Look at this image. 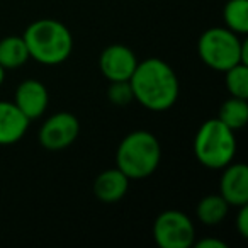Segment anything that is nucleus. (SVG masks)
<instances>
[{"label":"nucleus","mask_w":248,"mask_h":248,"mask_svg":"<svg viewBox=\"0 0 248 248\" xmlns=\"http://www.w3.org/2000/svg\"><path fill=\"white\" fill-rule=\"evenodd\" d=\"M217 119L228 128L238 131L243 129L248 123V102L247 99H238V97H230L224 100L217 112Z\"/></svg>","instance_id":"4468645a"},{"label":"nucleus","mask_w":248,"mask_h":248,"mask_svg":"<svg viewBox=\"0 0 248 248\" xmlns=\"http://www.w3.org/2000/svg\"><path fill=\"white\" fill-rule=\"evenodd\" d=\"M236 153L234 131L217 117L209 119L197 129L194 138V155L197 162L211 170H221L230 165Z\"/></svg>","instance_id":"20e7f679"},{"label":"nucleus","mask_w":248,"mask_h":248,"mask_svg":"<svg viewBox=\"0 0 248 248\" xmlns=\"http://www.w3.org/2000/svg\"><path fill=\"white\" fill-rule=\"evenodd\" d=\"M153 238L160 248H189L194 245L196 228L186 213L170 209L155 219Z\"/></svg>","instance_id":"423d86ee"},{"label":"nucleus","mask_w":248,"mask_h":248,"mask_svg":"<svg viewBox=\"0 0 248 248\" xmlns=\"http://www.w3.org/2000/svg\"><path fill=\"white\" fill-rule=\"evenodd\" d=\"M29 58L41 65H60L72 55L73 38L65 24L55 19L34 21L24 32Z\"/></svg>","instance_id":"f03ea898"},{"label":"nucleus","mask_w":248,"mask_h":248,"mask_svg":"<svg viewBox=\"0 0 248 248\" xmlns=\"http://www.w3.org/2000/svg\"><path fill=\"white\" fill-rule=\"evenodd\" d=\"M107 97L116 106H128V104H131L135 100V93H133L129 80L110 82V87L107 89Z\"/></svg>","instance_id":"a211bd4d"},{"label":"nucleus","mask_w":248,"mask_h":248,"mask_svg":"<svg viewBox=\"0 0 248 248\" xmlns=\"http://www.w3.org/2000/svg\"><path fill=\"white\" fill-rule=\"evenodd\" d=\"M48 90L39 80H24L16 90L14 104L29 121L41 117L48 107Z\"/></svg>","instance_id":"9d476101"},{"label":"nucleus","mask_w":248,"mask_h":248,"mask_svg":"<svg viewBox=\"0 0 248 248\" xmlns=\"http://www.w3.org/2000/svg\"><path fill=\"white\" fill-rule=\"evenodd\" d=\"M29 119L14 102H0V146L17 143L26 135Z\"/></svg>","instance_id":"9b49d317"},{"label":"nucleus","mask_w":248,"mask_h":248,"mask_svg":"<svg viewBox=\"0 0 248 248\" xmlns=\"http://www.w3.org/2000/svg\"><path fill=\"white\" fill-rule=\"evenodd\" d=\"M226 89L231 97L248 99V65H238L228 68L226 72Z\"/></svg>","instance_id":"f3484780"},{"label":"nucleus","mask_w":248,"mask_h":248,"mask_svg":"<svg viewBox=\"0 0 248 248\" xmlns=\"http://www.w3.org/2000/svg\"><path fill=\"white\" fill-rule=\"evenodd\" d=\"M196 248H228V245L216 238H204V240L197 241Z\"/></svg>","instance_id":"aec40b11"},{"label":"nucleus","mask_w":248,"mask_h":248,"mask_svg":"<svg viewBox=\"0 0 248 248\" xmlns=\"http://www.w3.org/2000/svg\"><path fill=\"white\" fill-rule=\"evenodd\" d=\"M236 228H238V233L241 234L243 238L248 236V207L247 204L240 206V213H238L236 217Z\"/></svg>","instance_id":"6ab92c4d"},{"label":"nucleus","mask_w":248,"mask_h":248,"mask_svg":"<svg viewBox=\"0 0 248 248\" xmlns=\"http://www.w3.org/2000/svg\"><path fill=\"white\" fill-rule=\"evenodd\" d=\"M219 182V194L230 206L248 204V167L245 163H230L224 167Z\"/></svg>","instance_id":"1a4fd4ad"},{"label":"nucleus","mask_w":248,"mask_h":248,"mask_svg":"<svg viewBox=\"0 0 248 248\" xmlns=\"http://www.w3.org/2000/svg\"><path fill=\"white\" fill-rule=\"evenodd\" d=\"M80 133V124L73 114L56 112L45 121L39 129V143L46 150L58 152L70 146Z\"/></svg>","instance_id":"0eeeda50"},{"label":"nucleus","mask_w":248,"mask_h":248,"mask_svg":"<svg viewBox=\"0 0 248 248\" xmlns=\"http://www.w3.org/2000/svg\"><path fill=\"white\" fill-rule=\"evenodd\" d=\"M129 187V179L119 169L104 170L93 182V194L102 202H117L121 201Z\"/></svg>","instance_id":"f8f14e48"},{"label":"nucleus","mask_w":248,"mask_h":248,"mask_svg":"<svg viewBox=\"0 0 248 248\" xmlns=\"http://www.w3.org/2000/svg\"><path fill=\"white\" fill-rule=\"evenodd\" d=\"M230 211V204L221 197V194H213L201 199L197 204V217L202 224L207 226H216L226 217Z\"/></svg>","instance_id":"2eb2a0df"},{"label":"nucleus","mask_w":248,"mask_h":248,"mask_svg":"<svg viewBox=\"0 0 248 248\" xmlns=\"http://www.w3.org/2000/svg\"><path fill=\"white\" fill-rule=\"evenodd\" d=\"M197 51L204 65L216 72L243 63L248 65V41H240L236 32L228 28H211L202 32Z\"/></svg>","instance_id":"39448f33"},{"label":"nucleus","mask_w":248,"mask_h":248,"mask_svg":"<svg viewBox=\"0 0 248 248\" xmlns=\"http://www.w3.org/2000/svg\"><path fill=\"white\" fill-rule=\"evenodd\" d=\"M129 83L135 100L150 110H167L179 99V78L172 66L160 58L138 62Z\"/></svg>","instance_id":"f257e3e1"},{"label":"nucleus","mask_w":248,"mask_h":248,"mask_svg":"<svg viewBox=\"0 0 248 248\" xmlns=\"http://www.w3.org/2000/svg\"><path fill=\"white\" fill-rule=\"evenodd\" d=\"M136 65H138V60H136L135 53L124 45L107 46L99 58L100 72L109 82L129 80Z\"/></svg>","instance_id":"6e6552de"},{"label":"nucleus","mask_w":248,"mask_h":248,"mask_svg":"<svg viewBox=\"0 0 248 248\" xmlns=\"http://www.w3.org/2000/svg\"><path fill=\"white\" fill-rule=\"evenodd\" d=\"M223 16L230 31L236 34L248 32V0H228Z\"/></svg>","instance_id":"dca6fc26"},{"label":"nucleus","mask_w":248,"mask_h":248,"mask_svg":"<svg viewBox=\"0 0 248 248\" xmlns=\"http://www.w3.org/2000/svg\"><path fill=\"white\" fill-rule=\"evenodd\" d=\"M162 146L155 135L148 131H133L121 141L116 153L117 169L131 179H146L160 165Z\"/></svg>","instance_id":"7ed1b4c3"},{"label":"nucleus","mask_w":248,"mask_h":248,"mask_svg":"<svg viewBox=\"0 0 248 248\" xmlns=\"http://www.w3.org/2000/svg\"><path fill=\"white\" fill-rule=\"evenodd\" d=\"M29 60V51L24 38L7 36L0 39V65L7 68H19Z\"/></svg>","instance_id":"ddd939ff"},{"label":"nucleus","mask_w":248,"mask_h":248,"mask_svg":"<svg viewBox=\"0 0 248 248\" xmlns=\"http://www.w3.org/2000/svg\"><path fill=\"white\" fill-rule=\"evenodd\" d=\"M5 78V68L2 65H0V85H2V82H4Z\"/></svg>","instance_id":"412c9836"}]
</instances>
